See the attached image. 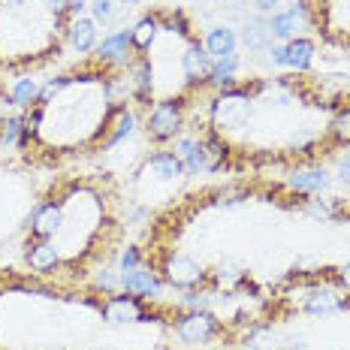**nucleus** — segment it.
<instances>
[{
    "label": "nucleus",
    "instance_id": "obj_1",
    "mask_svg": "<svg viewBox=\"0 0 350 350\" xmlns=\"http://www.w3.org/2000/svg\"><path fill=\"white\" fill-rule=\"evenodd\" d=\"M72 0H0V70L42 67L67 46Z\"/></svg>",
    "mask_w": 350,
    "mask_h": 350
},
{
    "label": "nucleus",
    "instance_id": "obj_2",
    "mask_svg": "<svg viewBox=\"0 0 350 350\" xmlns=\"http://www.w3.org/2000/svg\"><path fill=\"white\" fill-rule=\"evenodd\" d=\"M185 109L187 103L181 100H160V103L151 106L148 118H145V133L154 142H170L181 133L185 127Z\"/></svg>",
    "mask_w": 350,
    "mask_h": 350
},
{
    "label": "nucleus",
    "instance_id": "obj_3",
    "mask_svg": "<svg viewBox=\"0 0 350 350\" xmlns=\"http://www.w3.org/2000/svg\"><path fill=\"white\" fill-rule=\"evenodd\" d=\"M160 278H163L170 287L175 290H196L202 281L208 278L206 266L200 260L187 257V254H166L163 266H160Z\"/></svg>",
    "mask_w": 350,
    "mask_h": 350
},
{
    "label": "nucleus",
    "instance_id": "obj_4",
    "mask_svg": "<svg viewBox=\"0 0 350 350\" xmlns=\"http://www.w3.org/2000/svg\"><path fill=\"white\" fill-rule=\"evenodd\" d=\"M217 326H221V320L211 311H187L172 323V332L181 345H206L217 335Z\"/></svg>",
    "mask_w": 350,
    "mask_h": 350
},
{
    "label": "nucleus",
    "instance_id": "obj_5",
    "mask_svg": "<svg viewBox=\"0 0 350 350\" xmlns=\"http://www.w3.org/2000/svg\"><path fill=\"white\" fill-rule=\"evenodd\" d=\"M100 317L112 326H127V323H142L145 317V305L139 296H130V293H121V296H106L100 302Z\"/></svg>",
    "mask_w": 350,
    "mask_h": 350
},
{
    "label": "nucleus",
    "instance_id": "obj_6",
    "mask_svg": "<svg viewBox=\"0 0 350 350\" xmlns=\"http://www.w3.org/2000/svg\"><path fill=\"white\" fill-rule=\"evenodd\" d=\"M121 287H124V293H130V296L157 299L163 293V278H160L157 272H151V269L136 266V269H130V272L121 275Z\"/></svg>",
    "mask_w": 350,
    "mask_h": 350
},
{
    "label": "nucleus",
    "instance_id": "obj_7",
    "mask_svg": "<svg viewBox=\"0 0 350 350\" xmlns=\"http://www.w3.org/2000/svg\"><path fill=\"white\" fill-rule=\"evenodd\" d=\"M329 187V172L317 170V166H302V170H293L287 178V191L299 193V196H314L323 193Z\"/></svg>",
    "mask_w": 350,
    "mask_h": 350
},
{
    "label": "nucleus",
    "instance_id": "obj_8",
    "mask_svg": "<svg viewBox=\"0 0 350 350\" xmlns=\"http://www.w3.org/2000/svg\"><path fill=\"white\" fill-rule=\"evenodd\" d=\"M308 25V12H305V3H293L290 10L278 12V16H272V21H269V33L278 36V40H296L299 27Z\"/></svg>",
    "mask_w": 350,
    "mask_h": 350
},
{
    "label": "nucleus",
    "instance_id": "obj_9",
    "mask_svg": "<svg viewBox=\"0 0 350 350\" xmlns=\"http://www.w3.org/2000/svg\"><path fill=\"white\" fill-rule=\"evenodd\" d=\"M305 308L311 314H335V311L345 308V296L332 287V284H320V287L311 290V296L305 299Z\"/></svg>",
    "mask_w": 350,
    "mask_h": 350
},
{
    "label": "nucleus",
    "instance_id": "obj_10",
    "mask_svg": "<svg viewBox=\"0 0 350 350\" xmlns=\"http://www.w3.org/2000/svg\"><path fill=\"white\" fill-rule=\"evenodd\" d=\"M94 42H97V25H94L91 18L79 16L70 25V31H67V46L72 49V52L85 55V52H91V49H94Z\"/></svg>",
    "mask_w": 350,
    "mask_h": 350
},
{
    "label": "nucleus",
    "instance_id": "obj_11",
    "mask_svg": "<svg viewBox=\"0 0 350 350\" xmlns=\"http://www.w3.org/2000/svg\"><path fill=\"white\" fill-rule=\"evenodd\" d=\"M236 33L230 31V27H215V31L206 33V40H202V46H206V52L211 55V61H224V57H232L236 55Z\"/></svg>",
    "mask_w": 350,
    "mask_h": 350
},
{
    "label": "nucleus",
    "instance_id": "obj_12",
    "mask_svg": "<svg viewBox=\"0 0 350 350\" xmlns=\"http://www.w3.org/2000/svg\"><path fill=\"white\" fill-rule=\"evenodd\" d=\"M311 64H314V42L311 40H290L287 42V64L284 67H290L293 72H305L311 70Z\"/></svg>",
    "mask_w": 350,
    "mask_h": 350
},
{
    "label": "nucleus",
    "instance_id": "obj_13",
    "mask_svg": "<svg viewBox=\"0 0 350 350\" xmlns=\"http://www.w3.org/2000/svg\"><path fill=\"white\" fill-rule=\"evenodd\" d=\"M329 133H332L335 142L350 145V109H341V112L335 115L332 124H329Z\"/></svg>",
    "mask_w": 350,
    "mask_h": 350
},
{
    "label": "nucleus",
    "instance_id": "obj_14",
    "mask_svg": "<svg viewBox=\"0 0 350 350\" xmlns=\"http://www.w3.org/2000/svg\"><path fill=\"white\" fill-rule=\"evenodd\" d=\"M16 109L18 106L12 103V94L0 85V148H3V130H6V124L16 118Z\"/></svg>",
    "mask_w": 350,
    "mask_h": 350
},
{
    "label": "nucleus",
    "instance_id": "obj_15",
    "mask_svg": "<svg viewBox=\"0 0 350 350\" xmlns=\"http://www.w3.org/2000/svg\"><path fill=\"white\" fill-rule=\"evenodd\" d=\"M275 341L278 338H275L269 329H254L245 341V350H275Z\"/></svg>",
    "mask_w": 350,
    "mask_h": 350
},
{
    "label": "nucleus",
    "instance_id": "obj_16",
    "mask_svg": "<svg viewBox=\"0 0 350 350\" xmlns=\"http://www.w3.org/2000/svg\"><path fill=\"white\" fill-rule=\"evenodd\" d=\"M266 40H269V25H251L245 31V42L251 49H260V46H266Z\"/></svg>",
    "mask_w": 350,
    "mask_h": 350
},
{
    "label": "nucleus",
    "instance_id": "obj_17",
    "mask_svg": "<svg viewBox=\"0 0 350 350\" xmlns=\"http://www.w3.org/2000/svg\"><path fill=\"white\" fill-rule=\"evenodd\" d=\"M335 172H338V178L345 181V185H350V148L335 160Z\"/></svg>",
    "mask_w": 350,
    "mask_h": 350
},
{
    "label": "nucleus",
    "instance_id": "obj_18",
    "mask_svg": "<svg viewBox=\"0 0 350 350\" xmlns=\"http://www.w3.org/2000/svg\"><path fill=\"white\" fill-rule=\"evenodd\" d=\"M94 18L97 21L112 18V0H97V3H94Z\"/></svg>",
    "mask_w": 350,
    "mask_h": 350
},
{
    "label": "nucleus",
    "instance_id": "obj_19",
    "mask_svg": "<svg viewBox=\"0 0 350 350\" xmlns=\"http://www.w3.org/2000/svg\"><path fill=\"white\" fill-rule=\"evenodd\" d=\"M335 278H338V284L345 290H350V262H341V266L335 269Z\"/></svg>",
    "mask_w": 350,
    "mask_h": 350
},
{
    "label": "nucleus",
    "instance_id": "obj_20",
    "mask_svg": "<svg viewBox=\"0 0 350 350\" xmlns=\"http://www.w3.org/2000/svg\"><path fill=\"white\" fill-rule=\"evenodd\" d=\"M257 6H260L262 12H269V10H272V6H278V0H257Z\"/></svg>",
    "mask_w": 350,
    "mask_h": 350
},
{
    "label": "nucleus",
    "instance_id": "obj_21",
    "mask_svg": "<svg viewBox=\"0 0 350 350\" xmlns=\"http://www.w3.org/2000/svg\"><path fill=\"white\" fill-rule=\"evenodd\" d=\"M36 350H64V347H61V345H40Z\"/></svg>",
    "mask_w": 350,
    "mask_h": 350
}]
</instances>
